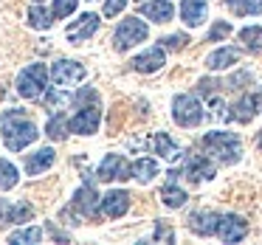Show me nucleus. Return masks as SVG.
<instances>
[{
	"label": "nucleus",
	"instance_id": "nucleus-6",
	"mask_svg": "<svg viewBox=\"0 0 262 245\" xmlns=\"http://www.w3.org/2000/svg\"><path fill=\"white\" fill-rule=\"evenodd\" d=\"M85 65H79L76 59H59V62H54L51 68V82L59 87V91H65V87H74L79 85L82 79H85Z\"/></svg>",
	"mask_w": 262,
	"mask_h": 245
},
{
	"label": "nucleus",
	"instance_id": "nucleus-27",
	"mask_svg": "<svg viewBox=\"0 0 262 245\" xmlns=\"http://www.w3.org/2000/svg\"><path fill=\"white\" fill-rule=\"evenodd\" d=\"M234 14H262V0H226Z\"/></svg>",
	"mask_w": 262,
	"mask_h": 245
},
{
	"label": "nucleus",
	"instance_id": "nucleus-7",
	"mask_svg": "<svg viewBox=\"0 0 262 245\" xmlns=\"http://www.w3.org/2000/svg\"><path fill=\"white\" fill-rule=\"evenodd\" d=\"M99 121H102V107H99V102H85V104H79V113L71 119V132L93 136V132L99 130Z\"/></svg>",
	"mask_w": 262,
	"mask_h": 245
},
{
	"label": "nucleus",
	"instance_id": "nucleus-22",
	"mask_svg": "<svg viewBox=\"0 0 262 245\" xmlns=\"http://www.w3.org/2000/svg\"><path fill=\"white\" fill-rule=\"evenodd\" d=\"M152 149L155 152L161 155V158H166V161H178L181 158V147H178L175 141H172L169 136H166V132H155V138H152Z\"/></svg>",
	"mask_w": 262,
	"mask_h": 245
},
{
	"label": "nucleus",
	"instance_id": "nucleus-1",
	"mask_svg": "<svg viewBox=\"0 0 262 245\" xmlns=\"http://www.w3.org/2000/svg\"><path fill=\"white\" fill-rule=\"evenodd\" d=\"M0 132H3V144H6L12 152H23L26 147L37 141L40 130L37 124H31L20 110H6L0 113Z\"/></svg>",
	"mask_w": 262,
	"mask_h": 245
},
{
	"label": "nucleus",
	"instance_id": "nucleus-2",
	"mask_svg": "<svg viewBox=\"0 0 262 245\" xmlns=\"http://www.w3.org/2000/svg\"><path fill=\"white\" fill-rule=\"evenodd\" d=\"M203 149L209 155H214L220 164H237L239 155H243V144H239V138L234 136V132H206L203 136Z\"/></svg>",
	"mask_w": 262,
	"mask_h": 245
},
{
	"label": "nucleus",
	"instance_id": "nucleus-36",
	"mask_svg": "<svg viewBox=\"0 0 262 245\" xmlns=\"http://www.w3.org/2000/svg\"><path fill=\"white\" fill-rule=\"evenodd\" d=\"M155 239H166V242H172V231L164 226V222H161V226L155 228Z\"/></svg>",
	"mask_w": 262,
	"mask_h": 245
},
{
	"label": "nucleus",
	"instance_id": "nucleus-14",
	"mask_svg": "<svg viewBox=\"0 0 262 245\" xmlns=\"http://www.w3.org/2000/svg\"><path fill=\"white\" fill-rule=\"evenodd\" d=\"M164 59H166L164 46H161V48H147L144 54H138V57L133 59L130 68L138 71V74H155V71L164 68Z\"/></svg>",
	"mask_w": 262,
	"mask_h": 245
},
{
	"label": "nucleus",
	"instance_id": "nucleus-33",
	"mask_svg": "<svg viewBox=\"0 0 262 245\" xmlns=\"http://www.w3.org/2000/svg\"><path fill=\"white\" fill-rule=\"evenodd\" d=\"M124 6H127V0H104V17H116V14H121Z\"/></svg>",
	"mask_w": 262,
	"mask_h": 245
},
{
	"label": "nucleus",
	"instance_id": "nucleus-37",
	"mask_svg": "<svg viewBox=\"0 0 262 245\" xmlns=\"http://www.w3.org/2000/svg\"><path fill=\"white\" fill-rule=\"evenodd\" d=\"M9 209H12V206H9L6 200H0V226L9 220Z\"/></svg>",
	"mask_w": 262,
	"mask_h": 245
},
{
	"label": "nucleus",
	"instance_id": "nucleus-10",
	"mask_svg": "<svg viewBox=\"0 0 262 245\" xmlns=\"http://www.w3.org/2000/svg\"><path fill=\"white\" fill-rule=\"evenodd\" d=\"M245 234H248V222H245L243 217L220 214V222H217V237H220L223 242H239V239H245Z\"/></svg>",
	"mask_w": 262,
	"mask_h": 245
},
{
	"label": "nucleus",
	"instance_id": "nucleus-38",
	"mask_svg": "<svg viewBox=\"0 0 262 245\" xmlns=\"http://www.w3.org/2000/svg\"><path fill=\"white\" fill-rule=\"evenodd\" d=\"M256 144H259V147H262V130H259V136H256Z\"/></svg>",
	"mask_w": 262,
	"mask_h": 245
},
{
	"label": "nucleus",
	"instance_id": "nucleus-28",
	"mask_svg": "<svg viewBox=\"0 0 262 245\" xmlns=\"http://www.w3.org/2000/svg\"><path fill=\"white\" fill-rule=\"evenodd\" d=\"M239 40L245 42L248 51H262V26H248L239 31Z\"/></svg>",
	"mask_w": 262,
	"mask_h": 245
},
{
	"label": "nucleus",
	"instance_id": "nucleus-8",
	"mask_svg": "<svg viewBox=\"0 0 262 245\" xmlns=\"http://www.w3.org/2000/svg\"><path fill=\"white\" fill-rule=\"evenodd\" d=\"M99 23H102L99 14L85 12V14H79L68 29H65V37H68V42H74V46H82V42H88L99 31Z\"/></svg>",
	"mask_w": 262,
	"mask_h": 245
},
{
	"label": "nucleus",
	"instance_id": "nucleus-15",
	"mask_svg": "<svg viewBox=\"0 0 262 245\" xmlns=\"http://www.w3.org/2000/svg\"><path fill=\"white\" fill-rule=\"evenodd\" d=\"M217 222H220L217 211H194L189 217V231L198 237H211V234H217Z\"/></svg>",
	"mask_w": 262,
	"mask_h": 245
},
{
	"label": "nucleus",
	"instance_id": "nucleus-12",
	"mask_svg": "<svg viewBox=\"0 0 262 245\" xmlns=\"http://www.w3.org/2000/svg\"><path fill=\"white\" fill-rule=\"evenodd\" d=\"M74 209L79 211V214H85V217H96V214H99V209H102V197L96 194L93 183H85L82 189H76V194H74Z\"/></svg>",
	"mask_w": 262,
	"mask_h": 245
},
{
	"label": "nucleus",
	"instance_id": "nucleus-32",
	"mask_svg": "<svg viewBox=\"0 0 262 245\" xmlns=\"http://www.w3.org/2000/svg\"><path fill=\"white\" fill-rule=\"evenodd\" d=\"M228 34H231V23H226V20H217V23L211 26V31H209V37H206V42H220V40H226Z\"/></svg>",
	"mask_w": 262,
	"mask_h": 245
},
{
	"label": "nucleus",
	"instance_id": "nucleus-16",
	"mask_svg": "<svg viewBox=\"0 0 262 245\" xmlns=\"http://www.w3.org/2000/svg\"><path fill=\"white\" fill-rule=\"evenodd\" d=\"M206 14H209V3H206V0H183L181 3V17L189 29L203 23Z\"/></svg>",
	"mask_w": 262,
	"mask_h": 245
},
{
	"label": "nucleus",
	"instance_id": "nucleus-20",
	"mask_svg": "<svg viewBox=\"0 0 262 245\" xmlns=\"http://www.w3.org/2000/svg\"><path fill=\"white\" fill-rule=\"evenodd\" d=\"M256 110H259V102H256V96L245 93V96H239V102L231 107V119L239 121V124H248V121L256 116Z\"/></svg>",
	"mask_w": 262,
	"mask_h": 245
},
{
	"label": "nucleus",
	"instance_id": "nucleus-29",
	"mask_svg": "<svg viewBox=\"0 0 262 245\" xmlns=\"http://www.w3.org/2000/svg\"><path fill=\"white\" fill-rule=\"evenodd\" d=\"M40 239H42V228H23V231H14L12 234V237H9V242H14V245H17V242H40Z\"/></svg>",
	"mask_w": 262,
	"mask_h": 245
},
{
	"label": "nucleus",
	"instance_id": "nucleus-21",
	"mask_svg": "<svg viewBox=\"0 0 262 245\" xmlns=\"http://www.w3.org/2000/svg\"><path fill=\"white\" fill-rule=\"evenodd\" d=\"M54 12H48L46 6H40V3H34V6L26 12V23L31 26L34 31H48L51 29V23H54Z\"/></svg>",
	"mask_w": 262,
	"mask_h": 245
},
{
	"label": "nucleus",
	"instance_id": "nucleus-9",
	"mask_svg": "<svg viewBox=\"0 0 262 245\" xmlns=\"http://www.w3.org/2000/svg\"><path fill=\"white\" fill-rule=\"evenodd\" d=\"M181 172H183V175L189 177V181L200 183V181H211L217 169H214V164H211L209 158H203V155H192V158L186 161V166H183ZM181 172H178V169H172V172H169V177H172V181H175V177L181 175Z\"/></svg>",
	"mask_w": 262,
	"mask_h": 245
},
{
	"label": "nucleus",
	"instance_id": "nucleus-13",
	"mask_svg": "<svg viewBox=\"0 0 262 245\" xmlns=\"http://www.w3.org/2000/svg\"><path fill=\"white\" fill-rule=\"evenodd\" d=\"M130 175V164L124 161V155H107L99 164V181H127Z\"/></svg>",
	"mask_w": 262,
	"mask_h": 245
},
{
	"label": "nucleus",
	"instance_id": "nucleus-39",
	"mask_svg": "<svg viewBox=\"0 0 262 245\" xmlns=\"http://www.w3.org/2000/svg\"><path fill=\"white\" fill-rule=\"evenodd\" d=\"M256 102H259V110H262V91H259V96H256Z\"/></svg>",
	"mask_w": 262,
	"mask_h": 245
},
{
	"label": "nucleus",
	"instance_id": "nucleus-26",
	"mask_svg": "<svg viewBox=\"0 0 262 245\" xmlns=\"http://www.w3.org/2000/svg\"><path fill=\"white\" fill-rule=\"evenodd\" d=\"M161 200H164V206H169V209H181V206L186 203V192H183L181 186H175V183H166V186L161 189Z\"/></svg>",
	"mask_w": 262,
	"mask_h": 245
},
{
	"label": "nucleus",
	"instance_id": "nucleus-5",
	"mask_svg": "<svg viewBox=\"0 0 262 245\" xmlns=\"http://www.w3.org/2000/svg\"><path fill=\"white\" fill-rule=\"evenodd\" d=\"M147 34H149V29H147L144 20L127 17V20L119 23V29H116V34H113V48L116 51H130L133 46H138V42L147 40Z\"/></svg>",
	"mask_w": 262,
	"mask_h": 245
},
{
	"label": "nucleus",
	"instance_id": "nucleus-34",
	"mask_svg": "<svg viewBox=\"0 0 262 245\" xmlns=\"http://www.w3.org/2000/svg\"><path fill=\"white\" fill-rule=\"evenodd\" d=\"M164 42V48H172V51H178V48H183L189 42V37L186 34H172V37H166V40H161Z\"/></svg>",
	"mask_w": 262,
	"mask_h": 245
},
{
	"label": "nucleus",
	"instance_id": "nucleus-40",
	"mask_svg": "<svg viewBox=\"0 0 262 245\" xmlns=\"http://www.w3.org/2000/svg\"><path fill=\"white\" fill-rule=\"evenodd\" d=\"M34 3H40V0H34Z\"/></svg>",
	"mask_w": 262,
	"mask_h": 245
},
{
	"label": "nucleus",
	"instance_id": "nucleus-31",
	"mask_svg": "<svg viewBox=\"0 0 262 245\" xmlns=\"http://www.w3.org/2000/svg\"><path fill=\"white\" fill-rule=\"evenodd\" d=\"M31 214H34V209H31V206L17 203V206H12V209H9V222H29Z\"/></svg>",
	"mask_w": 262,
	"mask_h": 245
},
{
	"label": "nucleus",
	"instance_id": "nucleus-24",
	"mask_svg": "<svg viewBox=\"0 0 262 245\" xmlns=\"http://www.w3.org/2000/svg\"><path fill=\"white\" fill-rule=\"evenodd\" d=\"M130 175H133V181H138V183H149L158 175V164H155L152 158H138L136 164L130 166Z\"/></svg>",
	"mask_w": 262,
	"mask_h": 245
},
{
	"label": "nucleus",
	"instance_id": "nucleus-11",
	"mask_svg": "<svg viewBox=\"0 0 262 245\" xmlns=\"http://www.w3.org/2000/svg\"><path fill=\"white\" fill-rule=\"evenodd\" d=\"M127 209H130V194H127L124 189H110V192L102 197V214L110 217V220L124 217Z\"/></svg>",
	"mask_w": 262,
	"mask_h": 245
},
{
	"label": "nucleus",
	"instance_id": "nucleus-23",
	"mask_svg": "<svg viewBox=\"0 0 262 245\" xmlns=\"http://www.w3.org/2000/svg\"><path fill=\"white\" fill-rule=\"evenodd\" d=\"M68 130H71V119L65 113H59V110L48 119V124H46V136L51 138V141H62V138L68 136Z\"/></svg>",
	"mask_w": 262,
	"mask_h": 245
},
{
	"label": "nucleus",
	"instance_id": "nucleus-17",
	"mask_svg": "<svg viewBox=\"0 0 262 245\" xmlns=\"http://www.w3.org/2000/svg\"><path fill=\"white\" fill-rule=\"evenodd\" d=\"M54 158H57V152H54L51 147L37 149V152H31L29 158H26V172H29V175H40V172H46L54 166Z\"/></svg>",
	"mask_w": 262,
	"mask_h": 245
},
{
	"label": "nucleus",
	"instance_id": "nucleus-30",
	"mask_svg": "<svg viewBox=\"0 0 262 245\" xmlns=\"http://www.w3.org/2000/svg\"><path fill=\"white\" fill-rule=\"evenodd\" d=\"M76 6H79V0H54V17H59V20H68L71 14L76 12Z\"/></svg>",
	"mask_w": 262,
	"mask_h": 245
},
{
	"label": "nucleus",
	"instance_id": "nucleus-18",
	"mask_svg": "<svg viewBox=\"0 0 262 245\" xmlns=\"http://www.w3.org/2000/svg\"><path fill=\"white\" fill-rule=\"evenodd\" d=\"M141 14L147 20H152V23H169L172 14H175V9H172L169 0H149V3L141 6Z\"/></svg>",
	"mask_w": 262,
	"mask_h": 245
},
{
	"label": "nucleus",
	"instance_id": "nucleus-19",
	"mask_svg": "<svg viewBox=\"0 0 262 245\" xmlns=\"http://www.w3.org/2000/svg\"><path fill=\"white\" fill-rule=\"evenodd\" d=\"M237 59H239L237 48H217V51H211L209 57H206V68L209 71H226V68H231Z\"/></svg>",
	"mask_w": 262,
	"mask_h": 245
},
{
	"label": "nucleus",
	"instance_id": "nucleus-4",
	"mask_svg": "<svg viewBox=\"0 0 262 245\" xmlns=\"http://www.w3.org/2000/svg\"><path fill=\"white\" fill-rule=\"evenodd\" d=\"M48 79H51V74L46 71V65H40V62L26 65V68L20 71V76H17V93L23 99H37L42 91H46Z\"/></svg>",
	"mask_w": 262,
	"mask_h": 245
},
{
	"label": "nucleus",
	"instance_id": "nucleus-25",
	"mask_svg": "<svg viewBox=\"0 0 262 245\" xmlns=\"http://www.w3.org/2000/svg\"><path fill=\"white\" fill-rule=\"evenodd\" d=\"M17 177H20L17 166H14L12 161L0 158V192H9V189H14V186H17Z\"/></svg>",
	"mask_w": 262,
	"mask_h": 245
},
{
	"label": "nucleus",
	"instance_id": "nucleus-35",
	"mask_svg": "<svg viewBox=\"0 0 262 245\" xmlns=\"http://www.w3.org/2000/svg\"><path fill=\"white\" fill-rule=\"evenodd\" d=\"M46 102L54 104V107H59V104H68L71 102V93H48Z\"/></svg>",
	"mask_w": 262,
	"mask_h": 245
},
{
	"label": "nucleus",
	"instance_id": "nucleus-3",
	"mask_svg": "<svg viewBox=\"0 0 262 245\" xmlns=\"http://www.w3.org/2000/svg\"><path fill=\"white\" fill-rule=\"evenodd\" d=\"M203 104L192 96V93H178L172 99V119L178 127H198L203 121Z\"/></svg>",
	"mask_w": 262,
	"mask_h": 245
}]
</instances>
